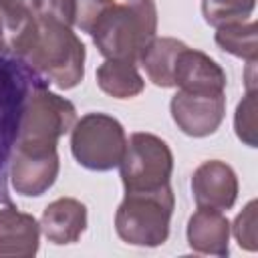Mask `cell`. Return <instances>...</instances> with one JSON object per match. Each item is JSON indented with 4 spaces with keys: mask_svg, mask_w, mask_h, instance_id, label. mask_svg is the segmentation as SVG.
Masks as SVG:
<instances>
[{
    "mask_svg": "<svg viewBox=\"0 0 258 258\" xmlns=\"http://www.w3.org/2000/svg\"><path fill=\"white\" fill-rule=\"evenodd\" d=\"M87 230V206L77 198L50 202L40 216V232L50 244H75Z\"/></svg>",
    "mask_w": 258,
    "mask_h": 258,
    "instance_id": "obj_13",
    "label": "cell"
},
{
    "mask_svg": "<svg viewBox=\"0 0 258 258\" xmlns=\"http://www.w3.org/2000/svg\"><path fill=\"white\" fill-rule=\"evenodd\" d=\"M256 8V0H202V14L210 26L248 20Z\"/></svg>",
    "mask_w": 258,
    "mask_h": 258,
    "instance_id": "obj_20",
    "label": "cell"
},
{
    "mask_svg": "<svg viewBox=\"0 0 258 258\" xmlns=\"http://www.w3.org/2000/svg\"><path fill=\"white\" fill-rule=\"evenodd\" d=\"M238 175L220 159H208L191 175V194L198 208L228 212L238 200Z\"/></svg>",
    "mask_w": 258,
    "mask_h": 258,
    "instance_id": "obj_9",
    "label": "cell"
},
{
    "mask_svg": "<svg viewBox=\"0 0 258 258\" xmlns=\"http://www.w3.org/2000/svg\"><path fill=\"white\" fill-rule=\"evenodd\" d=\"M173 171V153L161 137L135 131L127 139L119 173L125 191H153L169 185Z\"/></svg>",
    "mask_w": 258,
    "mask_h": 258,
    "instance_id": "obj_7",
    "label": "cell"
},
{
    "mask_svg": "<svg viewBox=\"0 0 258 258\" xmlns=\"http://www.w3.org/2000/svg\"><path fill=\"white\" fill-rule=\"evenodd\" d=\"M157 32V6L153 0H127L111 4L95 22L91 38L105 58L137 62Z\"/></svg>",
    "mask_w": 258,
    "mask_h": 258,
    "instance_id": "obj_2",
    "label": "cell"
},
{
    "mask_svg": "<svg viewBox=\"0 0 258 258\" xmlns=\"http://www.w3.org/2000/svg\"><path fill=\"white\" fill-rule=\"evenodd\" d=\"M234 129L240 141L248 147H256V87L246 89V95L236 107Z\"/></svg>",
    "mask_w": 258,
    "mask_h": 258,
    "instance_id": "obj_21",
    "label": "cell"
},
{
    "mask_svg": "<svg viewBox=\"0 0 258 258\" xmlns=\"http://www.w3.org/2000/svg\"><path fill=\"white\" fill-rule=\"evenodd\" d=\"M75 121V105L58 93H52L46 81H40L28 93L14 151L36 155L52 153L56 151L58 139L73 129Z\"/></svg>",
    "mask_w": 258,
    "mask_h": 258,
    "instance_id": "obj_3",
    "label": "cell"
},
{
    "mask_svg": "<svg viewBox=\"0 0 258 258\" xmlns=\"http://www.w3.org/2000/svg\"><path fill=\"white\" fill-rule=\"evenodd\" d=\"M256 210H258V202L250 200L246 204V208L236 216L232 232L236 242L240 244V248L248 250V252H256L258 242H256Z\"/></svg>",
    "mask_w": 258,
    "mask_h": 258,
    "instance_id": "obj_22",
    "label": "cell"
},
{
    "mask_svg": "<svg viewBox=\"0 0 258 258\" xmlns=\"http://www.w3.org/2000/svg\"><path fill=\"white\" fill-rule=\"evenodd\" d=\"M40 222L12 202L0 204V256L30 258L38 252Z\"/></svg>",
    "mask_w": 258,
    "mask_h": 258,
    "instance_id": "obj_11",
    "label": "cell"
},
{
    "mask_svg": "<svg viewBox=\"0 0 258 258\" xmlns=\"http://www.w3.org/2000/svg\"><path fill=\"white\" fill-rule=\"evenodd\" d=\"M111 4H115V0H60L58 16L69 26L91 34L95 22Z\"/></svg>",
    "mask_w": 258,
    "mask_h": 258,
    "instance_id": "obj_19",
    "label": "cell"
},
{
    "mask_svg": "<svg viewBox=\"0 0 258 258\" xmlns=\"http://www.w3.org/2000/svg\"><path fill=\"white\" fill-rule=\"evenodd\" d=\"M171 119L189 137H208L218 131L226 115V91H181L171 97Z\"/></svg>",
    "mask_w": 258,
    "mask_h": 258,
    "instance_id": "obj_8",
    "label": "cell"
},
{
    "mask_svg": "<svg viewBox=\"0 0 258 258\" xmlns=\"http://www.w3.org/2000/svg\"><path fill=\"white\" fill-rule=\"evenodd\" d=\"M226 73L214 58L187 44L181 48L173 69V87L181 91H226Z\"/></svg>",
    "mask_w": 258,
    "mask_h": 258,
    "instance_id": "obj_12",
    "label": "cell"
},
{
    "mask_svg": "<svg viewBox=\"0 0 258 258\" xmlns=\"http://www.w3.org/2000/svg\"><path fill=\"white\" fill-rule=\"evenodd\" d=\"M216 44L246 62H256L258 60V42H256V22L252 18L248 20H238V22H228L216 26Z\"/></svg>",
    "mask_w": 258,
    "mask_h": 258,
    "instance_id": "obj_17",
    "label": "cell"
},
{
    "mask_svg": "<svg viewBox=\"0 0 258 258\" xmlns=\"http://www.w3.org/2000/svg\"><path fill=\"white\" fill-rule=\"evenodd\" d=\"M183 46L185 42L171 36H155L147 44V48L143 50L137 62L143 67L147 79L155 87H161V89L173 87V69H175L177 54L181 52Z\"/></svg>",
    "mask_w": 258,
    "mask_h": 258,
    "instance_id": "obj_15",
    "label": "cell"
},
{
    "mask_svg": "<svg viewBox=\"0 0 258 258\" xmlns=\"http://www.w3.org/2000/svg\"><path fill=\"white\" fill-rule=\"evenodd\" d=\"M95 77L99 89L113 99H133L145 89V81L131 60L105 58V62L99 64Z\"/></svg>",
    "mask_w": 258,
    "mask_h": 258,
    "instance_id": "obj_16",
    "label": "cell"
},
{
    "mask_svg": "<svg viewBox=\"0 0 258 258\" xmlns=\"http://www.w3.org/2000/svg\"><path fill=\"white\" fill-rule=\"evenodd\" d=\"M44 81L12 52L0 54V204H8V167L32 87Z\"/></svg>",
    "mask_w": 258,
    "mask_h": 258,
    "instance_id": "obj_5",
    "label": "cell"
},
{
    "mask_svg": "<svg viewBox=\"0 0 258 258\" xmlns=\"http://www.w3.org/2000/svg\"><path fill=\"white\" fill-rule=\"evenodd\" d=\"M8 48H6V38H4V22H2V18H0V54L2 52H6Z\"/></svg>",
    "mask_w": 258,
    "mask_h": 258,
    "instance_id": "obj_23",
    "label": "cell"
},
{
    "mask_svg": "<svg viewBox=\"0 0 258 258\" xmlns=\"http://www.w3.org/2000/svg\"><path fill=\"white\" fill-rule=\"evenodd\" d=\"M175 196L171 185L153 191H125L115 214L117 236L131 246L157 248L167 242Z\"/></svg>",
    "mask_w": 258,
    "mask_h": 258,
    "instance_id": "obj_4",
    "label": "cell"
},
{
    "mask_svg": "<svg viewBox=\"0 0 258 258\" xmlns=\"http://www.w3.org/2000/svg\"><path fill=\"white\" fill-rule=\"evenodd\" d=\"M58 169V151L44 155L14 151L8 167V181L16 194L26 198H38L54 185Z\"/></svg>",
    "mask_w": 258,
    "mask_h": 258,
    "instance_id": "obj_10",
    "label": "cell"
},
{
    "mask_svg": "<svg viewBox=\"0 0 258 258\" xmlns=\"http://www.w3.org/2000/svg\"><path fill=\"white\" fill-rule=\"evenodd\" d=\"M125 147V127L107 113H87L71 129V153L89 171L119 167Z\"/></svg>",
    "mask_w": 258,
    "mask_h": 258,
    "instance_id": "obj_6",
    "label": "cell"
},
{
    "mask_svg": "<svg viewBox=\"0 0 258 258\" xmlns=\"http://www.w3.org/2000/svg\"><path fill=\"white\" fill-rule=\"evenodd\" d=\"M187 244L196 254L228 256L230 254V222L224 212L198 208L187 220Z\"/></svg>",
    "mask_w": 258,
    "mask_h": 258,
    "instance_id": "obj_14",
    "label": "cell"
},
{
    "mask_svg": "<svg viewBox=\"0 0 258 258\" xmlns=\"http://www.w3.org/2000/svg\"><path fill=\"white\" fill-rule=\"evenodd\" d=\"M10 52L58 89H73L85 77V44L56 14H40L12 32Z\"/></svg>",
    "mask_w": 258,
    "mask_h": 258,
    "instance_id": "obj_1",
    "label": "cell"
},
{
    "mask_svg": "<svg viewBox=\"0 0 258 258\" xmlns=\"http://www.w3.org/2000/svg\"><path fill=\"white\" fill-rule=\"evenodd\" d=\"M60 0H0V18L10 32H16L24 22L40 14L58 16Z\"/></svg>",
    "mask_w": 258,
    "mask_h": 258,
    "instance_id": "obj_18",
    "label": "cell"
}]
</instances>
